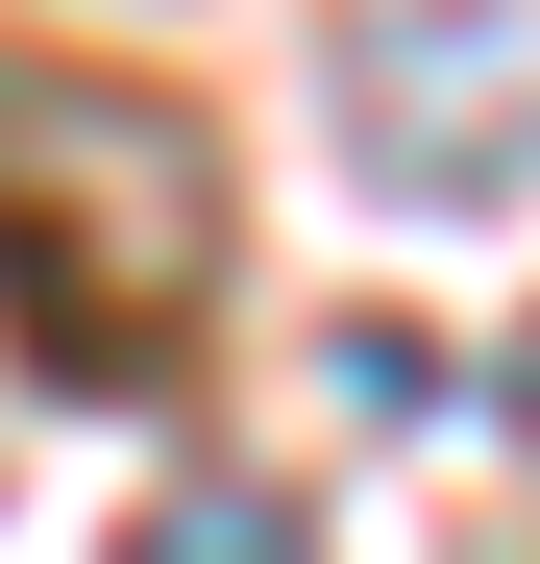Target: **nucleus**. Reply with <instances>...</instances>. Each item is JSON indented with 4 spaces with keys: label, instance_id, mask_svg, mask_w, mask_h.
Here are the masks:
<instances>
[{
    "label": "nucleus",
    "instance_id": "obj_1",
    "mask_svg": "<svg viewBox=\"0 0 540 564\" xmlns=\"http://www.w3.org/2000/svg\"><path fill=\"white\" fill-rule=\"evenodd\" d=\"M344 123H369L393 197H516L540 172V25L516 0H418V25L344 50Z\"/></svg>",
    "mask_w": 540,
    "mask_h": 564
},
{
    "label": "nucleus",
    "instance_id": "obj_2",
    "mask_svg": "<svg viewBox=\"0 0 540 564\" xmlns=\"http://www.w3.org/2000/svg\"><path fill=\"white\" fill-rule=\"evenodd\" d=\"M516 442H540V319H516Z\"/></svg>",
    "mask_w": 540,
    "mask_h": 564
}]
</instances>
